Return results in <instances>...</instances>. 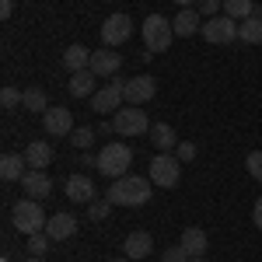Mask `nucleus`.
I'll list each match as a JSON object with an SVG mask.
<instances>
[{"mask_svg":"<svg viewBox=\"0 0 262 262\" xmlns=\"http://www.w3.org/2000/svg\"><path fill=\"white\" fill-rule=\"evenodd\" d=\"M147 179L154 182L158 189H175L182 179V161L175 154H158L154 161H150V175Z\"/></svg>","mask_w":262,"mask_h":262,"instance_id":"obj_7","label":"nucleus"},{"mask_svg":"<svg viewBox=\"0 0 262 262\" xmlns=\"http://www.w3.org/2000/svg\"><path fill=\"white\" fill-rule=\"evenodd\" d=\"M224 14L234 21H245L248 14H255V4L252 0H224Z\"/></svg>","mask_w":262,"mask_h":262,"instance_id":"obj_26","label":"nucleus"},{"mask_svg":"<svg viewBox=\"0 0 262 262\" xmlns=\"http://www.w3.org/2000/svg\"><path fill=\"white\" fill-rule=\"evenodd\" d=\"M95 84H98V77H95L91 70H77V74H70L67 91H70L74 98H91V95H95Z\"/></svg>","mask_w":262,"mask_h":262,"instance_id":"obj_23","label":"nucleus"},{"mask_svg":"<svg viewBox=\"0 0 262 262\" xmlns=\"http://www.w3.org/2000/svg\"><path fill=\"white\" fill-rule=\"evenodd\" d=\"M179 245L189 252V259H203V255H206V248H210V238H206V231H203V227H185Z\"/></svg>","mask_w":262,"mask_h":262,"instance_id":"obj_19","label":"nucleus"},{"mask_svg":"<svg viewBox=\"0 0 262 262\" xmlns=\"http://www.w3.org/2000/svg\"><path fill=\"white\" fill-rule=\"evenodd\" d=\"M158 95V84H154V77L150 74H140V77H129L126 81V105H147V101Z\"/></svg>","mask_w":262,"mask_h":262,"instance_id":"obj_11","label":"nucleus"},{"mask_svg":"<svg viewBox=\"0 0 262 262\" xmlns=\"http://www.w3.org/2000/svg\"><path fill=\"white\" fill-rule=\"evenodd\" d=\"M112 126L119 137H140V133H150V119L140 105H122L119 112L112 116Z\"/></svg>","mask_w":262,"mask_h":262,"instance_id":"obj_5","label":"nucleus"},{"mask_svg":"<svg viewBox=\"0 0 262 262\" xmlns=\"http://www.w3.org/2000/svg\"><path fill=\"white\" fill-rule=\"evenodd\" d=\"M88 63H91V49L88 46H70V49H63V67L70 70V74H77V70H88Z\"/></svg>","mask_w":262,"mask_h":262,"instance_id":"obj_24","label":"nucleus"},{"mask_svg":"<svg viewBox=\"0 0 262 262\" xmlns=\"http://www.w3.org/2000/svg\"><path fill=\"white\" fill-rule=\"evenodd\" d=\"M238 42H245V46H262V11L259 7H255V14H248L238 25Z\"/></svg>","mask_w":262,"mask_h":262,"instance_id":"obj_21","label":"nucleus"},{"mask_svg":"<svg viewBox=\"0 0 262 262\" xmlns=\"http://www.w3.org/2000/svg\"><path fill=\"white\" fill-rule=\"evenodd\" d=\"M112 262H133V259H126V255H122V259H112Z\"/></svg>","mask_w":262,"mask_h":262,"instance_id":"obj_39","label":"nucleus"},{"mask_svg":"<svg viewBox=\"0 0 262 262\" xmlns=\"http://www.w3.org/2000/svg\"><path fill=\"white\" fill-rule=\"evenodd\" d=\"M189 262H206V259H189Z\"/></svg>","mask_w":262,"mask_h":262,"instance_id":"obj_40","label":"nucleus"},{"mask_svg":"<svg viewBox=\"0 0 262 262\" xmlns=\"http://www.w3.org/2000/svg\"><path fill=\"white\" fill-rule=\"evenodd\" d=\"M119 67H122V56L116 49H91L88 70H91L95 77H112V74H119Z\"/></svg>","mask_w":262,"mask_h":262,"instance_id":"obj_12","label":"nucleus"},{"mask_svg":"<svg viewBox=\"0 0 262 262\" xmlns=\"http://www.w3.org/2000/svg\"><path fill=\"white\" fill-rule=\"evenodd\" d=\"M175 158H179V161H196V143L182 140L179 147H175Z\"/></svg>","mask_w":262,"mask_h":262,"instance_id":"obj_33","label":"nucleus"},{"mask_svg":"<svg viewBox=\"0 0 262 262\" xmlns=\"http://www.w3.org/2000/svg\"><path fill=\"white\" fill-rule=\"evenodd\" d=\"M21 98H25V91L11 88V84H7V88L0 91V105H4V108H18V105H21Z\"/></svg>","mask_w":262,"mask_h":262,"instance_id":"obj_29","label":"nucleus"},{"mask_svg":"<svg viewBox=\"0 0 262 262\" xmlns=\"http://www.w3.org/2000/svg\"><path fill=\"white\" fill-rule=\"evenodd\" d=\"M49 242H53V238H49V234H46V231H39V234H28V245H25V248H28V252H32V255H46V252H49Z\"/></svg>","mask_w":262,"mask_h":262,"instance_id":"obj_28","label":"nucleus"},{"mask_svg":"<svg viewBox=\"0 0 262 262\" xmlns=\"http://www.w3.org/2000/svg\"><path fill=\"white\" fill-rule=\"evenodd\" d=\"M108 213H112V203H108V200H95V203H88V217H91V221H105Z\"/></svg>","mask_w":262,"mask_h":262,"instance_id":"obj_30","label":"nucleus"},{"mask_svg":"<svg viewBox=\"0 0 262 262\" xmlns=\"http://www.w3.org/2000/svg\"><path fill=\"white\" fill-rule=\"evenodd\" d=\"M42 129H46L49 137H70V133H74V116H70V108L49 105V112L42 116Z\"/></svg>","mask_w":262,"mask_h":262,"instance_id":"obj_10","label":"nucleus"},{"mask_svg":"<svg viewBox=\"0 0 262 262\" xmlns=\"http://www.w3.org/2000/svg\"><path fill=\"white\" fill-rule=\"evenodd\" d=\"M238 25L242 21L227 18V14H217V18H203L200 32L210 46H231V42H238Z\"/></svg>","mask_w":262,"mask_h":262,"instance_id":"obj_6","label":"nucleus"},{"mask_svg":"<svg viewBox=\"0 0 262 262\" xmlns=\"http://www.w3.org/2000/svg\"><path fill=\"white\" fill-rule=\"evenodd\" d=\"M245 168H248V175L255 182H262V150H252V154L245 158Z\"/></svg>","mask_w":262,"mask_h":262,"instance_id":"obj_32","label":"nucleus"},{"mask_svg":"<svg viewBox=\"0 0 262 262\" xmlns=\"http://www.w3.org/2000/svg\"><path fill=\"white\" fill-rule=\"evenodd\" d=\"M252 221H255V227L262 231V196L255 200V210H252Z\"/></svg>","mask_w":262,"mask_h":262,"instance_id":"obj_36","label":"nucleus"},{"mask_svg":"<svg viewBox=\"0 0 262 262\" xmlns=\"http://www.w3.org/2000/svg\"><path fill=\"white\" fill-rule=\"evenodd\" d=\"M21 189H25V196L28 200H49V192H53V179L46 175V171H35V168H28V175L21 179Z\"/></svg>","mask_w":262,"mask_h":262,"instance_id":"obj_13","label":"nucleus"},{"mask_svg":"<svg viewBox=\"0 0 262 262\" xmlns=\"http://www.w3.org/2000/svg\"><path fill=\"white\" fill-rule=\"evenodd\" d=\"M4 262H7V259H4Z\"/></svg>","mask_w":262,"mask_h":262,"instance_id":"obj_41","label":"nucleus"},{"mask_svg":"<svg viewBox=\"0 0 262 262\" xmlns=\"http://www.w3.org/2000/svg\"><path fill=\"white\" fill-rule=\"evenodd\" d=\"M25 262H46V259H39V255H32V259H25Z\"/></svg>","mask_w":262,"mask_h":262,"instance_id":"obj_38","label":"nucleus"},{"mask_svg":"<svg viewBox=\"0 0 262 262\" xmlns=\"http://www.w3.org/2000/svg\"><path fill=\"white\" fill-rule=\"evenodd\" d=\"M154 192V182L140 179V175H122V179H112V185L105 189V200L112 206H143Z\"/></svg>","mask_w":262,"mask_h":262,"instance_id":"obj_1","label":"nucleus"},{"mask_svg":"<svg viewBox=\"0 0 262 262\" xmlns=\"http://www.w3.org/2000/svg\"><path fill=\"white\" fill-rule=\"evenodd\" d=\"M11 14H14V0H0V18L7 21Z\"/></svg>","mask_w":262,"mask_h":262,"instance_id":"obj_35","label":"nucleus"},{"mask_svg":"<svg viewBox=\"0 0 262 262\" xmlns=\"http://www.w3.org/2000/svg\"><path fill=\"white\" fill-rule=\"evenodd\" d=\"M21 105H25L28 112H35V116H46V112H49V98H46L42 88H28L25 98H21Z\"/></svg>","mask_w":262,"mask_h":262,"instance_id":"obj_25","label":"nucleus"},{"mask_svg":"<svg viewBox=\"0 0 262 262\" xmlns=\"http://www.w3.org/2000/svg\"><path fill=\"white\" fill-rule=\"evenodd\" d=\"M67 200L70 203H95L98 200V192H95V182L88 179V175H70L67 179Z\"/></svg>","mask_w":262,"mask_h":262,"instance_id":"obj_15","label":"nucleus"},{"mask_svg":"<svg viewBox=\"0 0 262 262\" xmlns=\"http://www.w3.org/2000/svg\"><path fill=\"white\" fill-rule=\"evenodd\" d=\"M175 4H179V7H196L200 0H175Z\"/></svg>","mask_w":262,"mask_h":262,"instance_id":"obj_37","label":"nucleus"},{"mask_svg":"<svg viewBox=\"0 0 262 262\" xmlns=\"http://www.w3.org/2000/svg\"><path fill=\"white\" fill-rule=\"evenodd\" d=\"M140 35H143V46H147L150 56H154V53H164V49H171V39H175L171 18H164V14H147L143 25H140Z\"/></svg>","mask_w":262,"mask_h":262,"instance_id":"obj_2","label":"nucleus"},{"mask_svg":"<svg viewBox=\"0 0 262 262\" xmlns=\"http://www.w3.org/2000/svg\"><path fill=\"white\" fill-rule=\"evenodd\" d=\"M147 137H150V143L158 147V154H171V150H175V147L182 143V140H179V133H175L168 122H154Z\"/></svg>","mask_w":262,"mask_h":262,"instance_id":"obj_18","label":"nucleus"},{"mask_svg":"<svg viewBox=\"0 0 262 262\" xmlns=\"http://www.w3.org/2000/svg\"><path fill=\"white\" fill-rule=\"evenodd\" d=\"M46 234H49L53 242L74 238V234H77V217H74V213H53L49 224H46Z\"/></svg>","mask_w":262,"mask_h":262,"instance_id":"obj_17","label":"nucleus"},{"mask_svg":"<svg viewBox=\"0 0 262 262\" xmlns=\"http://www.w3.org/2000/svg\"><path fill=\"white\" fill-rule=\"evenodd\" d=\"M171 28H175L179 39H192V35L203 28V14L196 11V7H179V14L171 18Z\"/></svg>","mask_w":262,"mask_h":262,"instance_id":"obj_14","label":"nucleus"},{"mask_svg":"<svg viewBox=\"0 0 262 262\" xmlns=\"http://www.w3.org/2000/svg\"><path fill=\"white\" fill-rule=\"evenodd\" d=\"M25 175H28L25 154H4V158H0V179L4 182H21Z\"/></svg>","mask_w":262,"mask_h":262,"instance_id":"obj_22","label":"nucleus"},{"mask_svg":"<svg viewBox=\"0 0 262 262\" xmlns=\"http://www.w3.org/2000/svg\"><path fill=\"white\" fill-rule=\"evenodd\" d=\"M122 101H126V81H108L105 88H98L95 95H91V108L101 112V116H116L122 108Z\"/></svg>","mask_w":262,"mask_h":262,"instance_id":"obj_8","label":"nucleus"},{"mask_svg":"<svg viewBox=\"0 0 262 262\" xmlns=\"http://www.w3.org/2000/svg\"><path fill=\"white\" fill-rule=\"evenodd\" d=\"M196 11H200L203 18H217V14H224V0H200Z\"/></svg>","mask_w":262,"mask_h":262,"instance_id":"obj_31","label":"nucleus"},{"mask_svg":"<svg viewBox=\"0 0 262 262\" xmlns=\"http://www.w3.org/2000/svg\"><path fill=\"white\" fill-rule=\"evenodd\" d=\"M161 262H189V252H185L182 245H171V248L161 255Z\"/></svg>","mask_w":262,"mask_h":262,"instance_id":"obj_34","label":"nucleus"},{"mask_svg":"<svg viewBox=\"0 0 262 262\" xmlns=\"http://www.w3.org/2000/svg\"><path fill=\"white\" fill-rule=\"evenodd\" d=\"M133 35V18L129 14H108V18L101 21V42L108 46V49H116V46H122V42Z\"/></svg>","mask_w":262,"mask_h":262,"instance_id":"obj_9","label":"nucleus"},{"mask_svg":"<svg viewBox=\"0 0 262 262\" xmlns=\"http://www.w3.org/2000/svg\"><path fill=\"white\" fill-rule=\"evenodd\" d=\"M122 252H126V259H147L150 252H154V238L147 234V231H133L129 238H126V245H122Z\"/></svg>","mask_w":262,"mask_h":262,"instance_id":"obj_20","label":"nucleus"},{"mask_svg":"<svg viewBox=\"0 0 262 262\" xmlns=\"http://www.w3.org/2000/svg\"><path fill=\"white\" fill-rule=\"evenodd\" d=\"M95 137H98V129H91V126H77V129L70 133V143L81 147V150H88V147L95 143Z\"/></svg>","mask_w":262,"mask_h":262,"instance_id":"obj_27","label":"nucleus"},{"mask_svg":"<svg viewBox=\"0 0 262 262\" xmlns=\"http://www.w3.org/2000/svg\"><path fill=\"white\" fill-rule=\"evenodd\" d=\"M129 164H133V150L119 140L105 143L98 150V171L105 179H122V175H129Z\"/></svg>","mask_w":262,"mask_h":262,"instance_id":"obj_3","label":"nucleus"},{"mask_svg":"<svg viewBox=\"0 0 262 262\" xmlns=\"http://www.w3.org/2000/svg\"><path fill=\"white\" fill-rule=\"evenodd\" d=\"M53 143L49 140H32L28 147H25V161H28V168H35V171H46L49 164H53Z\"/></svg>","mask_w":262,"mask_h":262,"instance_id":"obj_16","label":"nucleus"},{"mask_svg":"<svg viewBox=\"0 0 262 262\" xmlns=\"http://www.w3.org/2000/svg\"><path fill=\"white\" fill-rule=\"evenodd\" d=\"M11 224L18 227L21 234H39V231H46L49 217L39 206V200H18L11 206Z\"/></svg>","mask_w":262,"mask_h":262,"instance_id":"obj_4","label":"nucleus"}]
</instances>
